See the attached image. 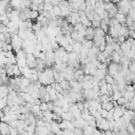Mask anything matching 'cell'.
<instances>
[{
	"instance_id": "obj_1",
	"label": "cell",
	"mask_w": 135,
	"mask_h": 135,
	"mask_svg": "<svg viewBox=\"0 0 135 135\" xmlns=\"http://www.w3.org/2000/svg\"><path fill=\"white\" fill-rule=\"evenodd\" d=\"M38 81L46 86V85H51L52 83L55 82V79H54V72H53V69L52 68H46L43 72L41 73H38Z\"/></svg>"
},
{
	"instance_id": "obj_2",
	"label": "cell",
	"mask_w": 135,
	"mask_h": 135,
	"mask_svg": "<svg viewBox=\"0 0 135 135\" xmlns=\"http://www.w3.org/2000/svg\"><path fill=\"white\" fill-rule=\"evenodd\" d=\"M116 6H117V9H118V13H121L126 16L129 15V12L131 9V4H130V1H119V2H116L115 3Z\"/></svg>"
},
{
	"instance_id": "obj_3",
	"label": "cell",
	"mask_w": 135,
	"mask_h": 135,
	"mask_svg": "<svg viewBox=\"0 0 135 135\" xmlns=\"http://www.w3.org/2000/svg\"><path fill=\"white\" fill-rule=\"evenodd\" d=\"M22 39L18 36V35H14L12 36V42H11V45L13 47V51H15L16 53L21 51L22 50Z\"/></svg>"
},
{
	"instance_id": "obj_4",
	"label": "cell",
	"mask_w": 135,
	"mask_h": 135,
	"mask_svg": "<svg viewBox=\"0 0 135 135\" xmlns=\"http://www.w3.org/2000/svg\"><path fill=\"white\" fill-rule=\"evenodd\" d=\"M118 65L119 63H114V62H111L109 65H108V74L112 77H114L117 73H118Z\"/></svg>"
},
{
	"instance_id": "obj_5",
	"label": "cell",
	"mask_w": 135,
	"mask_h": 135,
	"mask_svg": "<svg viewBox=\"0 0 135 135\" xmlns=\"http://www.w3.org/2000/svg\"><path fill=\"white\" fill-rule=\"evenodd\" d=\"M69 111L73 114V116L75 117V119H76V118L81 117V112H80V110L78 109V107H77V104H76V103H72V104L70 105Z\"/></svg>"
},
{
	"instance_id": "obj_6",
	"label": "cell",
	"mask_w": 135,
	"mask_h": 135,
	"mask_svg": "<svg viewBox=\"0 0 135 135\" xmlns=\"http://www.w3.org/2000/svg\"><path fill=\"white\" fill-rule=\"evenodd\" d=\"M9 129L11 126L6 122H0V133L1 135H9Z\"/></svg>"
},
{
	"instance_id": "obj_7",
	"label": "cell",
	"mask_w": 135,
	"mask_h": 135,
	"mask_svg": "<svg viewBox=\"0 0 135 135\" xmlns=\"http://www.w3.org/2000/svg\"><path fill=\"white\" fill-rule=\"evenodd\" d=\"M95 36V31L94 28L91 26V27H86L85 30V39L86 40H90V41H93V38Z\"/></svg>"
},
{
	"instance_id": "obj_8",
	"label": "cell",
	"mask_w": 135,
	"mask_h": 135,
	"mask_svg": "<svg viewBox=\"0 0 135 135\" xmlns=\"http://www.w3.org/2000/svg\"><path fill=\"white\" fill-rule=\"evenodd\" d=\"M115 19L119 22V24L121 25H126V21H127V16L121 14V13H117L115 16Z\"/></svg>"
},
{
	"instance_id": "obj_9",
	"label": "cell",
	"mask_w": 135,
	"mask_h": 135,
	"mask_svg": "<svg viewBox=\"0 0 135 135\" xmlns=\"http://www.w3.org/2000/svg\"><path fill=\"white\" fill-rule=\"evenodd\" d=\"M107 75H108V70H97V72L94 75V77H96L99 80H102V79H104V77Z\"/></svg>"
},
{
	"instance_id": "obj_10",
	"label": "cell",
	"mask_w": 135,
	"mask_h": 135,
	"mask_svg": "<svg viewBox=\"0 0 135 135\" xmlns=\"http://www.w3.org/2000/svg\"><path fill=\"white\" fill-rule=\"evenodd\" d=\"M61 118L62 120H68V121H72L73 119H75V117L73 116V114L69 111V112H63L61 114Z\"/></svg>"
},
{
	"instance_id": "obj_11",
	"label": "cell",
	"mask_w": 135,
	"mask_h": 135,
	"mask_svg": "<svg viewBox=\"0 0 135 135\" xmlns=\"http://www.w3.org/2000/svg\"><path fill=\"white\" fill-rule=\"evenodd\" d=\"M101 107L103 110H107V111H111L114 109V104H113V101H109V102H105V103H101Z\"/></svg>"
},
{
	"instance_id": "obj_12",
	"label": "cell",
	"mask_w": 135,
	"mask_h": 135,
	"mask_svg": "<svg viewBox=\"0 0 135 135\" xmlns=\"http://www.w3.org/2000/svg\"><path fill=\"white\" fill-rule=\"evenodd\" d=\"M73 50H74L75 53L80 54V52H81V50H82V43H80V42H75V43L73 44Z\"/></svg>"
},
{
	"instance_id": "obj_13",
	"label": "cell",
	"mask_w": 135,
	"mask_h": 135,
	"mask_svg": "<svg viewBox=\"0 0 135 135\" xmlns=\"http://www.w3.org/2000/svg\"><path fill=\"white\" fill-rule=\"evenodd\" d=\"M111 58H112V62L114 63H120V59H121V56H119L116 52H114L112 55H111Z\"/></svg>"
},
{
	"instance_id": "obj_14",
	"label": "cell",
	"mask_w": 135,
	"mask_h": 135,
	"mask_svg": "<svg viewBox=\"0 0 135 135\" xmlns=\"http://www.w3.org/2000/svg\"><path fill=\"white\" fill-rule=\"evenodd\" d=\"M51 126H52V133L56 134V133H58V132L60 131V127H59V123H58V122H56V121H52Z\"/></svg>"
},
{
	"instance_id": "obj_15",
	"label": "cell",
	"mask_w": 135,
	"mask_h": 135,
	"mask_svg": "<svg viewBox=\"0 0 135 135\" xmlns=\"http://www.w3.org/2000/svg\"><path fill=\"white\" fill-rule=\"evenodd\" d=\"M109 101H112V98L109 95H101L99 97V102L100 103H105V102H109Z\"/></svg>"
},
{
	"instance_id": "obj_16",
	"label": "cell",
	"mask_w": 135,
	"mask_h": 135,
	"mask_svg": "<svg viewBox=\"0 0 135 135\" xmlns=\"http://www.w3.org/2000/svg\"><path fill=\"white\" fill-rule=\"evenodd\" d=\"M24 130L27 132V133H32V134H36V126L35 124H28L24 128Z\"/></svg>"
},
{
	"instance_id": "obj_17",
	"label": "cell",
	"mask_w": 135,
	"mask_h": 135,
	"mask_svg": "<svg viewBox=\"0 0 135 135\" xmlns=\"http://www.w3.org/2000/svg\"><path fill=\"white\" fill-rule=\"evenodd\" d=\"M127 132L130 134V135H135V126L133 122L129 123V126L127 127Z\"/></svg>"
},
{
	"instance_id": "obj_18",
	"label": "cell",
	"mask_w": 135,
	"mask_h": 135,
	"mask_svg": "<svg viewBox=\"0 0 135 135\" xmlns=\"http://www.w3.org/2000/svg\"><path fill=\"white\" fill-rule=\"evenodd\" d=\"M82 46H83V47H86V49H89V50H91V49L94 46V43H93V41H90V40L84 39L83 42H82Z\"/></svg>"
},
{
	"instance_id": "obj_19",
	"label": "cell",
	"mask_w": 135,
	"mask_h": 135,
	"mask_svg": "<svg viewBox=\"0 0 135 135\" xmlns=\"http://www.w3.org/2000/svg\"><path fill=\"white\" fill-rule=\"evenodd\" d=\"M122 96H121V93H120V91H115V92H113V95H112V101H117L118 99H120Z\"/></svg>"
},
{
	"instance_id": "obj_20",
	"label": "cell",
	"mask_w": 135,
	"mask_h": 135,
	"mask_svg": "<svg viewBox=\"0 0 135 135\" xmlns=\"http://www.w3.org/2000/svg\"><path fill=\"white\" fill-rule=\"evenodd\" d=\"M43 4H44V12H50V11H52L54 8V6L52 5L51 1H44Z\"/></svg>"
},
{
	"instance_id": "obj_21",
	"label": "cell",
	"mask_w": 135,
	"mask_h": 135,
	"mask_svg": "<svg viewBox=\"0 0 135 135\" xmlns=\"http://www.w3.org/2000/svg\"><path fill=\"white\" fill-rule=\"evenodd\" d=\"M40 112V105H37V104H34L33 108L31 109V113L35 116H37V114Z\"/></svg>"
},
{
	"instance_id": "obj_22",
	"label": "cell",
	"mask_w": 135,
	"mask_h": 135,
	"mask_svg": "<svg viewBox=\"0 0 135 135\" xmlns=\"http://www.w3.org/2000/svg\"><path fill=\"white\" fill-rule=\"evenodd\" d=\"M38 17H39V12H37V11H31L30 12V20L37 19Z\"/></svg>"
},
{
	"instance_id": "obj_23",
	"label": "cell",
	"mask_w": 135,
	"mask_h": 135,
	"mask_svg": "<svg viewBox=\"0 0 135 135\" xmlns=\"http://www.w3.org/2000/svg\"><path fill=\"white\" fill-rule=\"evenodd\" d=\"M105 43H107V45H113L115 42H114V39L109 35V34H107L105 35Z\"/></svg>"
},
{
	"instance_id": "obj_24",
	"label": "cell",
	"mask_w": 135,
	"mask_h": 135,
	"mask_svg": "<svg viewBox=\"0 0 135 135\" xmlns=\"http://www.w3.org/2000/svg\"><path fill=\"white\" fill-rule=\"evenodd\" d=\"M104 80H105V82H107V84H114L115 83V80H114V78L112 77V76H110L109 74L104 77Z\"/></svg>"
},
{
	"instance_id": "obj_25",
	"label": "cell",
	"mask_w": 135,
	"mask_h": 135,
	"mask_svg": "<svg viewBox=\"0 0 135 135\" xmlns=\"http://www.w3.org/2000/svg\"><path fill=\"white\" fill-rule=\"evenodd\" d=\"M52 112H53L54 114H57V115L61 116V114L63 113V110H62V108H59V107H54Z\"/></svg>"
},
{
	"instance_id": "obj_26",
	"label": "cell",
	"mask_w": 135,
	"mask_h": 135,
	"mask_svg": "<svg viewBox=\"0 0 135 135\" xmlns=\"http://www.w3.org/2000/svg\"><path fill=\"white\" fill-rule=\"evenodd\" d=\"M53 12H54V14H55L56 17H61V8H60L58 5H57V6H54Z\"/></svg>"
},
{
	"instance_id": "obj_27",
	"label": "cell",
	"mask_w": 135,
	"mask_h": 135,
	"mask_svg": "<svg viewBox=\"0 0 135 135\" xmlns=\"http://www.w3.org/2000/svg\"><path fill=\"white\" fill-rule=\"evenodd\" d=\"M133 23H134L133 19H132V18H131V17H130V16L128 15V16H127V21H126V26L130 28V27H131V26L133 25Z\"/></svg>"
},
{
	"instance_id": "obj_28",
	"label": "cell",
	"mask_w": 135,
	"mask_h": 135,
	"mask_svg": "<svg viewBox=\"0 0 135 135\" xmlns=\"http://www.w3.org/2000/svg\"><path fill=\"white\" fill-rule=\"evenodd\" d=\"M2 51H3V52H12V51H13V47H12L11 44L5 43V44L3 45V47H2Z\"/></svg>"
},
{
	"instance_id": "obj_29",
	"label": "cell",
	"mask_w": 135,
	"mask_h": 135,
	"mask_svg": "<svg viewBox=\"0 0 135 135\" xmlns=\"http://www.w3.org/2000/svg\"><path fill=\"white\" fill-rule=\"evenodd\" d=\"M49 110V105H47V102H42L41 104H40V111H42V112H45V111H47Z\"/></svg>"
},
{
	"instance_id": "obj_30",
	"label": "cell",
	"mask_w": 135,
	"mask_h": 135,
	"mask_svg": "<svg viewBox=\"0 0 135 135\" xmlns=\"http://www.w3.org/2000/svg\"><path fill=\"white\" fill-rule=\"evenodd\" d=\"M129 71L133 74H135V62L134 61H131V63L129 64Z\"/></svg>"
},
{
	"instance_id": "obj_31",
	"label": "cell",
	"mask_w": 135,
	"mask_h": 135,
	"mask_svg": "<svg viewBox=\"0 0 135 135\" xmlns=\"http://www.w3.org/2000/svg\"><path fill=\"white\" fill-rule=\"evenodd\" d=\"M76 104H77V107H78V109L80 110V112L82 113V112L84 111V105H83V101H79V102H77Z\"/></svg>"
},
{
	"instance_id": "obj_32",
	"label": "cell",
	"mask_w": 135,
	"mask_h": 135,
	"mask_svg": "<svg viewBox=\"0 0 135 135\" xmlns=\"http://www.w3.org/2000/svg\"><path fill=\"white\" fill-rule=\"evenodd\" d=\"M9 135H19L18 134V130L16 128H12L11 127V129H9Z\"/></svg>"
},
{
	"instance_id": "obj_33",
	"label": "cell",
	"mask_w": 135,
	"mask_h": 135,
	"mask_svg": "<svg viewBox=\"0 0 135 135\" xmlns=\"http://www.w3.org/2000/svg\"><path fill=\"white\" fill-rule=\"evenodd\" d=\"M3 113H4V115H8L9 113H11V107H8V105H6L5 108H3Z\"/></svg>"
},
{
	"instance_id": "obj_34",
	"label": "cell",
	"mask_w": 135,
	"mask_h": 135,
	"mask_svg": "<svg viewBox=\"0 0 135 135\" xmlns=\"http://www.w3.org/2000/svg\"><path fill=\"white\" fill-rule=\"evenodd\" d=\"M108 114H109V111H107V110H103V109H102V110L100 111V115H101L102 118H107Z\"/></svg>"
},
{
	"instance_id": "obj_35",
	"label": "cell",
	"mask_w": 135,
	"mask_h": 135,
	"mask_svg": "<svg viewBox=\"0 0 135 135\" xmlns=\"http://www.w3.org/2000/svg\"><path fill=\"white\" fill-rule=\"evenodd\" d=\"M18 121H19L18 119H17V120H12V121L9 122V126H11L12 128H16V129H17V127H18Z\"/></svg>"
},
{
	"instance_id": "obj_36",
	"label": "cell",
	"mask_w": 135,
	"mask_h": 135,
	"mask_svg": "<svg viewBox=\"0 0 135 135\" xmlns=\"http://www.w3.org/2000/svg\"><path fill=\"white\" fill-rule=\"evenodd\" d=\"M64 50H65V52H66L68 54H70V53H72V52H74V50H73V45H72V44H70V45H68V46H66V47H65Z\"/></svg>"
},
{
	"instance_id": "obj_37",
	"label": "cell",
	"mask_w": 135,
	"mask_h": 135,
	"mask_svg": "<svg viewBox=\"0 0 135 135\" xmlns=\"http://www.w3.org/2000/svg\"><path fill=\"white\" fill-rule=\"evenodd\" d=\"M112 46H113L114 52H118V51L120 50V44H119V43H114Z\"/></svg>"
},
{
	"instance_id": "obj_38",
	"label": "cell",
	"mask_w": 135,
	"mask_h": 135,
	"mask_svg": "<svg viewBox=\"0 0 135 135\" xmlns=\"http://www.w3.org/2000/svg\"><path fill=\"white\" fill-rule=\"evenodd\" d=\"M129 38H132V39L135 40V31L129 30Z\"/></svg>"
},
{
	"instance_id": "obj_39",
	"label": "cell",
	"mask_w": 135,
	"mask_h": 135,
	"mask_svg": "<svg viewBox=\"0 0 135 135\" xmlns=\"http://www.w3.org/2000/svg\"><path fill=\"white\" fill-rule=\"evenodd\" d=\"M51 3H52L53 6H57L59 4V1H57V0H51Z\"/></svg>"
},
{
	"instance_id": "obj_40",
	"label": "cell",
	"mask_w": 135,
	"mask_h": 135,
	"mask_svg": "<svg viewBox=\"0 0 135 135\" xmlns=\"http://www.w3.org/2000/svg\"><path fill=\"white\" fill-rule=\"evenodd\" d=\"M4 116H5V115H4V113H3V111H2V110H0V119H1V118H3Z\"/></svg>"
},
{
	"instance_id": "obj_41",
	"label": "cell",
	"mask_w": 135,
	"mask_h": 135,
	"mask_svg": "<svg viewBox=\"0 0 135 135\" xmlns=\"http://www.w3.org/2000/svg\"><path fill=\"white\" fill-rule=\"evenodd\" d=\"M129 30H133V31H135V21H134V23H133V25L129 28Z\"/></svg>"
},
{
	"instance_id": "obj_42",
	"label": "cell",
	"mask_w": 135,
	"mask_h": 135,
	"mask_svg": "<svg viewBox=\"0 0 135 135\" xmlns=\"http://www.w3.org/2000/svg\"><path fill=\"white\" fill-rule=\"evenodd\" d=\"M131 102H132V103L135 105V95H134V96H133V98L131 99Z\"/></svg>"
},
{
	"instance_id": "obj_43",
	"label": "cell",
	"mask_w": 135,
	"mask_h": 135,
	"mask_svg": "<svg viewBox=\"0 0 135 135\" xmlns=\"http://www.w3.org/2000/svg\"><path fill=\"white\" fill-rule=\"evenodd\" d=\"M0 23H2V18H1V15H0Z\"/></svg>"
},
{
	"instance_id": "obj_44",
	"label": "cell",
	"mask_w": 135,
	"mask_h": 135,
	"mask_svg": "<svg viewBox=\"0 0 135 135\" xmlns=\"http://www.w3.org/2000/svg\"><path fill=\"white\" fill-rule=\"evenodd\" d=\"M49 135H56V134H54V133H50Z\"/></svg>"
},
{
	"instance_id": "obj_45",
	"label": "cell",
	"mask_w": 135,
	"mask_h": 135,
	"mask_svg": "<svg viewBox=\"0 0 135 135\" xmlns=\"http://www.w3.org/2000/svg\"><path fill=\"white\" fill-rule=\"evenodd\" d=\"M132 61H134V62H135V60H132Z\"/></svg>"
},
{
	"instance_id": "obj_46",
	"label": "cell",
	"mask_w": 135,
	"mask_h": 135,
	"mask_svg": "<svg viewBox=\"0 0 135 135\" xmlns=\"http://www.w3.org/2000/svg\"><path fill=\"white\" fill-rule=\"evenodd\" d=\"M0 122H1V120H0Z\"/></svg>"
}]
</instances>
